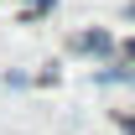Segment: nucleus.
<instances>
[{"mask_svg":"<svg viewBox=\"0 0 135 135\" xmlns=\"http://www.w3.org/2000/svg\"><path fill=\"white\" fill-rule=\"evenodd\" d=\"M78 47H83V52H109V36H104V31H88V36H78Z\"/></svg>","mask_w":135,"mask_h":135,"instance_id":"obj_1","label":"nucleus"},{"mask_svg":"<svg viewBox=\"0 0 135 135\" xmlns=\"http://www.w3.org/2000/svg\"><path fill=\"white\" fill-rule=\"evenodd\" d=\"M130 57H135V42H130Z\"/></svg>","mask_w":135,"mask_h":135,"instance_id":"obj_2","label":"nucleus"},{"mask_svg":"<svg viewBox=\"0 0 135 135\" xmlns=\"http://www.w3.org/2000/svg\"><path fill=\"white\" fill-rule=\"evenodd\" d=\"M130 21H135V5H130Z\"/></svg>","mask_w":135,"mask_h":135,"instance_id":"obj_3","label":"nucleus"}]
</instances>
